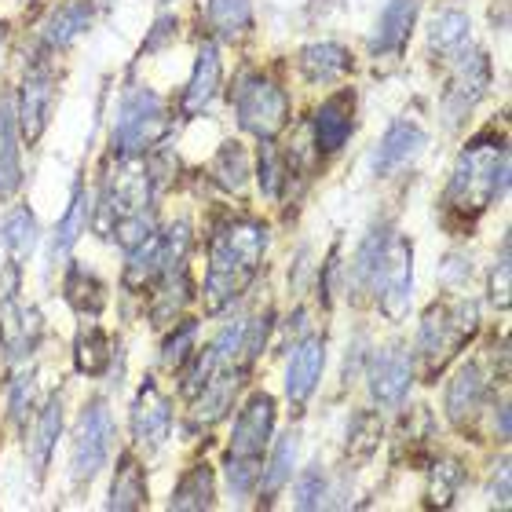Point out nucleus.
<instances>
[{
  "instance_id": "nucleus-16",
  "label": "nucleus",
  "mask_w": 512,
  "mask_h": 512,
  "mask_svg": "<svg viewBox=\"0 0 512 512\" xmlns=\"http://www.w3.org/2000/svg\"><path fill=\"white\" fill-rule=\"evenodd\" d=\"M355 128V96L352 92H337L315 110V143L322 154H333L348 143Z\"/></svg>"
},
{
  "instance_id": "nucleus-21",
  "label": "nucleus",
  "mask_w": 512,
  "mask_h": 512,
  "mask_svg": "<svg viewBox=\"0 0 512 512\" xmlns=\"http://www.w3.org/2000/svg\"><path fill=\"white\" fill-rule=\"evenodd\" d=\"M483 395H487V377H483L480 363H465L447 388V417L454 425L472 421L483 406Z\"/></svg>"
},
{
  "instance_id": "nucleus-31",
  "label": "nucleus",
  "mask_w": 512,
  "mask_h": 512,
  "mask_svg": "<svg viewBox=\"0 0 512 512\" xmlns=\"http://www.w3.org/2000/svg\"><path fill=\"white\" fill-rule=\"evenodd\" d=\"M205 15H209V26H213L220 37H235V33H246L249 26H253L249 0H209V4H205Z\"/></svg>"
},
{
  "instance_id": "nucleus-10",
  "label": "nucleus",
  "mask_w": 512,
  "mask_h": 512,
  "mask_svg": "<svg viewBox=\"0 0 512 512\" xmlns=\"http://www.w3.org/2000/svg\"><path fill=\"white\" fill-rule=\"evenodd\" d=\"M491 88V63L483 52H469L458 59V70L450 77V88L443 96V110H447V121L458 125V121L469 118V110L487 96Z\"/></svg>"
},
{
  "instance_id": "nucleus-3",
  "label": "nucleus",
  "mask_w": 512,
  "mask_h": 512,
  "mask_svg": "<svg viewBox=\"0 0 512 512\" xmlns=\"http://www.w3.org/2000/svg\"><path fill=\"white\" fill-rule=\"evenodd\" d=\"M476 330H480V304L476 300L458 297L428 308L421 333H417V355L425 363V374L436 377L465 348V341H472Z\"/></svg>"
},
{
  "instance_id": "nucleus-30",
  "label": "nucleus",
  "mask_w": 512,
  "mask_h": 512,
  "mask_svg": "<svg viewBox=\"0 0 512 512\" xmlns=\"http://www.w3.org/2000/svg\"><path fill=\"white\" fill-rule=\"evenodd\" d=\"M213 469L209 465H194L180 480V487L172 491V509H209L213 505Z\"/></svg>"
},
{
  "instance_id": "nucleus-32",
  "label": "nucleus",
  "mask_w": 512,
  "mask_h": 512,
  "mask_svg": "<svg viewBox=\"0 0 512 512\" xmlns=\"http://www.w3.org/2000/svg\"><path fill=\"white\" fill-rule=\"evenodd\" d=\"M66 297L81 315H99L103 308V282L96 275H88L85 267H70L66 275Z\"/></svg>"
},
{
  "instance_id": "nucleus-44",
  "label": "nucleus",
  "mask_w": 512,
  "mask_h": 512,
  "mask_svg": "<svg viewBox=\"0 0 512 512\" xmlns=\"http://www.w3.org/2000/svg\"><path fill=\"white\" fill-rule=\"evenodd\" d=\"M491 297L498 308H509V242H505L502 260H498V267H494L491 275Z\"/></svg>"
},
{
  "instance_id": "nucleus-17",
  "label": "nucleus",
  "mask_w": 512,
  "mask_h": 512,
  "mask_svg": "<svg viewBox=\"0 0 512 512\" xmlns=\"http://www.w3.org/2000/svg\"><path fill=\"white\" fill-rule=\"evenodd\" d=\"M216 92H220V52H216L213 41H205L198 48V63H194V74L187 81V92H183V118H194V114L209 110Z\"/></svg>"
},
{
  "instance_id": "nucleus-4",
  "label": "nucleus",
  "mask_w": 512,
  "mask_h": 512,
  "mask_svg": "<svg viewBox=\"0 0 512 512\" xmlns=\"http://www.w3.org/2000/svg\"><path fill=\"white\" fill-rule=\"evenodd\" d=\"M366 286H374L377 304H381L388 319H403L406 311H410V297H414V246H410V238H384Z\"/></svg>"
},
{
  "instance_id": "nucleus-36",
  "label": "nucleus",
  "mask_w": 512,
  "mask_h": 512,
  "mask_svg": "<svg viewBox=\"0 0 512 512\" xmlns=\"http://www.w3.org/2000/svg\"><path fill=\"white\" fill-rule=\"evenodd\" d=\"M187 304V271L183 267H169L165 271V286H161V297L154 300V319L165 326V322L176 319V311Z\"/></svg>"
},
{
  "instance_id": "nucleus-34",
  "label": "nucleus",
  "mask_w": 512,
  "mask_h": 512,
  "mask_svg": "<svg viewBox=\"0 0 512 512\" xmlns=\"http://www.w3.org/2000/svg\"><path fill=\"white\" fill-rule=\"evenodd\" d=\"M213 176L220 180V187H227V191H242L249 180V158L246 150L238 147V143H224L220 147V154H216V165H213Z\"/></svg>"
},
{
  "instance_id": "nucleus-45",
  "label": "nucleus",
  "mask_w": 512,
  "mask_h": 512,
  "mask_svg": "<svg viewBox=\"0 0 512 512\" xmlns=\"http://www.w3.org/2000/svg\"><path fill=\"white\" fill-rule=\"evenodd\" d=\"M172 26H176V19H172V15H161L158 26H154V41L143 44V52H154V48H161V44L169 41V37H172Z\"/></svg>"
},
{
  "instance_id": "nucleus-14",
  "label": "nucleus",
  "mask_w": 512,
  "mask_h": 512,
  "mask_svg": "<svg viewBox=\"0 0 512 512\" xmlns=\"http://www.w3.org/2000/svg\"><path fill=\"white\" fill-rule=\"evenodd\" d=\"M410 355L403 348H384L370 363V392L381 406H399L410 392Z\"/></svg>"
},
{
  "instance_id": "nucleus-1",
  "label": "nucleus",
  "mask_w": 512,
  "mask_h": 512,
  "mask_svg": "<svg viewBox=\"0 0 512 512\" xmlns=\"http://www.w3.org/2000/svg\"><path fill=\"white\" fill-rule=\"evenodd\" d=\"M267 253V227L256 220H235L213 238L209 275H205V308L224 311L253 282Z\"/></svg>"
},
{
  "instance_id": "nucleus-5",
  "label": "nucleus",
  "mask_w": 512,
  "mask_h": 512,
  "mask_svg": "<svg viewBox=\"0 0 512 512\" xmlns=\"http://www.w3.org/2000/svg\"><path fill=\"white\" fill-rule=\"evenodd\" d=\"M169 128L165 121V103L150 88H132L125 92L118 107V125H114V154L121 158H139Z\"/></svg>"
},
{
  "instance_id": "nucleus-29",
  "label": "nucleus",
  "mask_w": 512,
  "mask_h": 512,
  "mask_svg": "<svg viewBox=\"0 0 512 512\" xmlns=\"http://www.w3.org/2000/svg\"><path fill=\"white\" fill-rule=\"evenodd\" d=\"M235 384L231 377H224V370L213 377V381L205 384L202 392H198V403H194V425H213L220 417L231 410V399H235Z\"/></svg>"
},
{
  "instance_id": "nucleus-7",
  "label": "nucleus",
  "mask_w": 512,
  "mask_h": 512,
  "mask_svg": "<svg viewBox=\"0 0 512 512\" xmlns=\"http://www.w3.org/2000/svg\"><path fill=\"white\" fill-rule=\"evenodd\" d=\"M147 205H150V169L139 158H121V165L110 172L107 187H103V216L118 227L128 216L147 213Z\"/></svg>"
},
{
  "instance_id": "nucleus-40",
  "label": "nucleus",
  "mask_w": 512,
  "mask_h": 512,
  "mask_svg": "<svg viewBox=\"0 0 512 512\" xmlns=\"http://www.w3.org/2000/svg\"><path fill=\"white\" fill-rule=\"evenodd\" d=\"M8 410L15 425H26V417L33 410V374H19L8 388Z\"/></svg>"
},
{
  "instance_id": "nucleus-47",
  "label": "nucleus",
  "mask_w": 512,
  "mask_h": 512,
  "mask_svg": "<svg viewBox=\"0 0 512 512\" xmlns=\"http://www.w3.org/2000/svg\"><path fill=\"white\" fill-rule=\"evenodd\" d=\"M0 48H4V26H0Z\"/></svg>"
},
{
  "instance_id": "nucleus-33",
  "label": "nucleus",
  "mask_w": 512,
  "mask_h": 512,
  "mask_svg": "<svg viewBox=\"0 0 512 512\" xmlns=\"http://www.w3.org/2000/svg\"><path fill=\"white\" fill-rule=\"evenodd\" d=\"M110 366V337L99 326H88L81 337H77V370L88 377L103 374Z\"/></svg>"
},
{
  "instance_id": "nucleus-11",
  "label": "nucleus",
  "mask_w": 512,
  "mask_h": 512,
  "mask_svg": "<svg viewBox=\"0 0 512 512\" xmlns=\"http://www.w3.org/2000/svg\"><path fill=\"white\" fill-rule=\"evenodd\" d=\"M44 333L41 311L19 300H4L0 308V348L8 352V359H26L37 348Z\"/></svg>"
},
{
  "instance_id": "nucleus-24",
  "label": "nucleus",
  "mask_w": 512,
  "mask_h": 512,
  "mask_svg": "<svg viewBox=\"0 0 512 512\" xmlns=\"http://www.w3.org/2000/svg\"><path fill=\"white\" fill-rule=\"evenodd\" d=\"M88 22H92V4L88 0H70V4L52 11V19L44 26V41L52 48H66L88 30Z\"/></svg>"
},
{
  "instance_id": "nucleus-19",
  "label": "nucleus",
  "mask_w": 512,
  "mask_h": 512,
  "mask_svg": "<svg viewBox=\"0 0 512 512\" xmlns=\"http://www.w3.org/2000/svg\"><path fill=\"white\" fill-rule=\"evenodd\" d=\"M22 187V154H19V114L11 99H0V198Z\"/></svg>"
},
{
  "instance_id": "nucleus-18",
  "label": "nucleus",
  "mask_w": 512,
  "mask_h": 512,
  "mask_svg": "<svg viewBox=\"0 0 512 512\" xmlns=\"http://www.w3.org/2000/svg\"><path fill=\"white\" fill-rule=\"evenodd\" d=\"M55 99V81L48 70H33L22 81V99H19V121H22V136L37 139L48 125V110H52Z\"/></svg>"
},
{
  "instance_id": "nucleus-46",
  "label": "nucleus",
  "mask_w": 512,
  "mask_h": 512,
  "mask_svg": "<svg viewBox=\"0 0 512 512\" xmlns=\"http://www.w3.org/2000/svg\"><path fill=\"white\" fill-rule=\"evenodd\" d=\"M491 494H494V505H502V509H509V465H505V461H502V472L494 476Z\"/></svg>"
},
{
  "instance_id": "nucleus-39",
  "label": "nucleus",
  "mask_w": 512,
  "mask_h": 512,
  "mask_svg": "<svg viewBox=\"0 0 512 512\" xmlns=\"http://www.w3.org/2000/svg\"><path fill=\"white\" fill-rule=\"evenodd\" d=\"M465 472H461L458 461H436L432 465V483H428V505H450L454 502V491L461 487Z\"/></svg>"
},
{
  "instance_id": "nucleus-13",
  "label": "nucleus",
  "mask_w": 512,
  "mask_h": 512,
  "mask_svg": "<svg viewBox=\"0 0 512 512\" xmlns=\"http://www.w3.org/2000/svg\"><path fill=\"white\" fill-rule=\"evenodd\" d=\"M169 425H172L169 399L161 395L158 384L147 381L139 388L136 403H132V436H136L139 447H161L165 436H169Z\"/></svg>"
},
{
  "instance_id": "nucleus-25",
  "label": "nucleus",
  "mask_w": 512,
  "mask_h": 512,
  "mask_svg": "<svg viewBox=\"0 0 512 512\" xmlns=\"http://www.w3.org/2000/svg\"><path fill=\"white\" fill-rule=\"evenodd\" d=\"M158 275H165V249H161V235H150L147 242L128 249L125 286L147 289V282H154Z\"/></svg>"
},
{
  "instance_id": "nucleus-12",
  "label": "nucleus",
  "mask_w": 512,
  "mask_h": 512,
  "mask_svg": "<svg viewBox=\"0 0 512 512\" xmlns=\"http://www.w3.org/2000/svg\"><path fill=\"white\" fill-rule=\"evenodd\" d=\"M322 366H326V341L322 337H304L289 355L286 370V395L293 406H304L319 388Z\"/></svg>"
},
{
  "instance_id": "nucleus-26",
  "label": "nucleus",
  "mask_w": 512,
  "mask_h": 512,
  "mask_svg": "<svg viewBox=\"0 0 512 512\" xmlns=\"http://www.w3.org/2000/svg\"><path fill=\"white\" fill-rule=\"evenodd\" d=\"M147 502V476L139 469V461L132 454L118 461V476L110 487V509H139Z\"/></svg>"
},
{
  "instance_id": "nucleus-28",
  "label": "nucleus",
  "mask_w": 512,
  "mask_h": 512,
  "mask_svg": "<svg viewBox=\"0 0 512 512\" xmlns=\"http://www.w3.org/2000/svg\"><path fill=\"white\" fill-rule=\"evenodd\" d=\"M472 33V19L465 11H439L436 19H432V30H428V44H432V52H458L465 48Z\"/></svg>"
},
{
  "instance_id": "nucleus-22",
  "label": "nucleus",
  "mask_w": 512,
  "mask_h": 512,
  "mask_svg": "<svg viewBox=\"0 0 512 512\" xmlns=\"http://www.w3.org/2000/svg\"><path fill=\"white\" fill-rule=\"evenodd\" d=\"M300 70H304V77L315 81V85H330V81H337V77H344L352 70V55L337 41L308 44V48L300 52Z\"/></svg>"
},
{
  "instance_id": "nucleus-8",
  "label": "nucleus",
  "mask_w": 512,
  "mask_h": 512,
  "mask_svg": "<svg viewBox=\"0 0 512 512\" xmlns=\"http://www.w3.org/2000/svg\"><path fill=\"white\" fill-rule=\"evenodd\" d=\"M110 439H114V421H110L107 406L103 403L85 406V414L77 421V436H74V480L77 483L99 476V469H103L110 458Z\"/></svg>"
},
{
  "instance_id": "nucleus-41",
  "label": "nucleus",
  "mask_w": 512,
  "mask_h": 512,
  "mask_svg": "<svg viewBox=\"0 0 512 512\" xmlns=\"http://www.w3.org/2000/svg\"><path fill=\"white\" fill-rule=\"evenodd\" d=\"M322 494H326V476L322 469H304L297 480V509H319L322 505Z\"/></svg>"
},
{
  "instance_id": "nucleus-20",
  "label": "nucleus",
  "mask_w": 512,
  "mask_h": 512,
  "mask_svg": "<svg viewBox=\"0 0 512 512\" xmlns=\"http://www.w3.org/2000/svg\"><path fill=\"white\" fill-rule=\"evenodd\" d=\"M417 11H421V0H388L381 11V19H377V33H374V41H370V48H374L377 55L403 52Z\"/></svg>"
},
{
  "instance_id": "nucleus-23",
  "label": "nucleus",
  "mask_w": 512,
  "mask_h": 512,
  "mask_svg": "<svg viewBox=\"0 0 512 512\" xmlns=\"http://www.w3.org/2000/svg\"><path fill=\"white\" fill-rule=\"evenodd\" d=\"M59 428H63V403H59V395H52V399L44 403L41 417H37V425H33V436H30V465L37 480H41L44 469H48V461H52Z\"/></svg>"
},
{
  "instance_id": "nucleus-35",
  "label": "nucleus",
  "mask_w": 512,
  "mask_h": 512,
  "mask_svg": "<svg viewBox=\"0 0 512 512\" xmlns=\"http://www.w3.org/2000/svg\"><path fill=\"white\" fill-rule=\"evenodd\" d=\"M85 216H88V198L85 191L77 187L74 191V202H70V209H66L63 224L55 227V246H52V260H63L70 249H74L77 235H81V227H85Z\"/></svg>"
},
{
  "instance_id": "nucleus-2",
  "label": "nucleus",
  "mask_w": 512,
  "mask_h": 512,
  "mask_svg": "<svg viewBox=\"0 0 512 512\" xmlns=\"http://www.w3.org/2000/svg\"><path fill=\"white\" fill-rule=\"evenodd\" d=\"M505 183H509V147H505V139H472L469 147L461 150L458 165H454L447 205L465 220H476L487 205H494V198H502Z\"/></svg>"
},
{
  "instance_id": "nucleus-42",
  "label": "nucleus",
  "mask_w": 512,
  "mask_h": 512,
  "mask_svg": "<svg viewBox=\"0 0 512 512\" xmlns=\"http://www.w3.org/2000/svg\"><path fill=\"white\" fill-rule=\"evenodd\" d=\"M260 476V461H242V458H227V480H231V491L246 494L249 487Z\"/></svg>"
},
{
  "instance_id": "nucleus-37",
  "label": "nucleus",
  "mask_w": 512,
  "mask_h": 512,
  "mask_svg": "<svg viewBox=\"0 0 512 512\" xmlns=\"http://www.w3.org/2000/svg\"><path fill=\"white\" fill-rule=\"evenodd\" d=\"M194 337H198V322L183 319L180 330H172L169 341H165V348H161V366H165V370H183V366L191 363Z\"/></svg>"
},
{
  "instance_id": "nucleus-6",
  "label": "nucleus",
  "mask_w": 512,
  "mask_h": 512,
  "mask_svg": "<svg viewBox=\"0 0 512 512\" xmlns=\"http://www.w3.org/2000/svg\"><path fill=\"white\" fill-rule=\"evenodd\" d=\"M235 110H238V125L253 132L256 139H271L286 128L289 121V99L286 92L267 81V77H246L235 92Z\"/></svg>"
},
{
  "instance_id": "nucleus-15",
  "label": "nucleus",
  "mask_w": 512,
  "mask_h": 512,
  "mask_svg": "<svg viewBox=\"0 0 512 512\" xmlns=\"http://www.w3.org/2000/svg\"><path fill=\"white\" fill-rule=\"evenodd\" d=\"M421 147H425V132L410 125V121H395L377 143L370 169H374V176H392L395 169H403L406 161H414L421 154Z\"/></svg>"
},
{
  "instance_id": "nucleus-9",
  "label": "nucleus",
  "mask_w": 512,
  "mask_h": 512,
  "mask_svg": "<svg viewBox=\"0 0 512 512\" xmlns=\"http://www.w3.org/2000/svg\"><path fill=\"white\" fill-rule=\"evenodd\" d=\"M271 428H275V399L267 392L249 395V403L242 406V414L235 421V432H231L227 458L260 461L264 458L267 439H271Z\"/></svg>"
},
{
  "instance_id": "nucleus-38",
  "label": "nucleus",
  "mask_w": 512,
  "mask_h": 512,
  "mask_svg": "<svg viewBox=\"0 0 512 512\" xmlns=\"http://www.w3.org/2000/svg\"><path fill=\"white\" fill-rule=\"evenodd\" d=\"M293 461H297V439L293 436L278 439L275 454H271V465H267V472H264L267 494H278L289 480H293Z\"/></svg>"
},
{
  "instance_id": "nucleus-27",
  "label": "nucleus",
  "mask_w": 512,
  "mask_h": 512,
  "mask_svg": "<svg viewBox=\"0 0 512 512\" xmlns=\"http://www.w3.org/2000/svg\"><path fill=\"white\" fill-rule=\"evenodd\" d=\"M0 242L4 249L11 253V260H26L37 246V220L26 205H15L8 216H4V224H0Z\"/></svg>"
},
{
  "instance_id": "nucleus-43",
  "label": "nucleus",
  "mask_w": 512,
  "mask_h": 512,
  "mask_svg": "<svg viewBox=\"0 0 512 512\" xmlns=\"http://www.w3.org/2000/svg\"><path fill=\"white\" fill-rule=\"evenodd\" d=\"M260 187H264L267 198H278V191H282V169H278V158L271 147H264V154H260Z\"/></svg>"
}]
</instances>
